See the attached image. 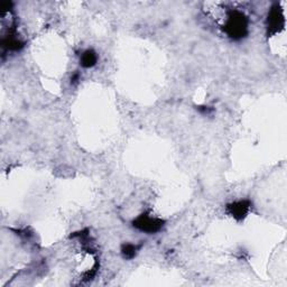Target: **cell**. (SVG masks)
<instances>
[{
  "instance_id": "7",
  "label": "cell",
  "mask_w": 287,
  "mask_h": 287,
  "mask_svg": "<svg viewBox=\"0 0 287 287\" xmlns=\"http://www.w3.org/2000/svg\"><path fill=\"white\" fill-rule=\"evenodd\" d=\"M140 246H137V244H133V243H126L122 246L121 248V253L122 257L125 259H133V258L137 255V251L139 250Z\"/></svg>"
},
{
  "instance_id": "5",
  "label": "cell",
  "mask_w": 287,
  "mask_h": 287,
  "mask_svg": "<svg viewBox=\"0 0 287 287\" xmlns=\"http://www.w3.org/2000/svg\"><path fill=\"white\" fill-rule=\"evenodd\" d=\"M2 45L4 49L8 51H20L21 49L24 48V43L18 39L15 30L9 31L6 36H4L2 41Z\"/></svg>"
},
{
  "instance_id": "1",
  "label": "cell",
  "mask_w": 287,
  "mask_h": 287,
  "mask_svg": "<svg viewBox=\"0 0 287 287\" xmlns=\"http://www.w3.org/2000/svg\"><path fill=\"white\" fill-rule=\"evenodd\" d=\"M224 32L232 40H241L248 32V21L242 13L232 11L229 13L227 23L224 25Z\"/></svg>"
},
{
  "instance_id": "4",
  "label": "cell",
  "mask_w": 287,
  "mask_h": 287,
  "mask_svg": "<svg viewBox=\"0 0 287 287\" xmlns=\"http://www.w3.org/2000/svg\"><path fill=\"white\" fill-rule=\"evenodd\" d=\"M284 26V16L281 15L280 11H278V7H275L271 9L269 15H268L267 21V28L270 34H275L278 32L281 27Z\"/></svg>"
},
{
  "instance_id": "3",
  "label": "cell",
  "mask_w": 287,
  "mask_h": 287,
  "mask_svg": "<svg viewBox=\"0 0 287 287\" xmlns=\"http://www.w3.org/2000/svg\"><path fill=\"white\" fill-rule=\"evenodd\" d=\"M250 202L247 200L237 201L227 205V211L230 215H232L236 220H242L250 210Z\"/></svg>"
},
{
  "instance_id": "6",
  "label": "cell",
  "mask_w": 287,
  "mask_h": 287,
  "mask_svg": "<svg viewBox=\"0 0 287 287\" xmlns=\"http://www.w3.org/2000/svg\"><path fill=\"white\" fill-rule=\"evenodd\" d=\"M80 62H81V65L83 68H87V69L92 68V67H95L98 62V55L95 51L88 50L86 52H83Z\"/></svg>"
},
{
  "instance_id": "8",
  "label": "cell",
  "mask_w": 287,
  "mask_h": 287,
  "mask_svg": "<svg viewBox=\"0 0 287 287\" xmlns=\"http://www.w3.org/2000/svg\"><path fill=\"white\" fill-rule=\"evenodd\" d=\"M197 109H199V111L203 112V114H206V115H209V114H211V112H212V109H211V108H209V107H199Z\"/></svg>"
},
{
  "instance_id": "9",
  "label": "cell",
  "mask_w": 287,
  "mask_h": 287,
  "mask_svg": "<svg viewBox=\"0 0 287 287\" xmlns=\"http://www.w3.org/2000/svg\"><path fill=\"white\" fill-rule=\"evenodd\" d=\"M78 81H79V74H78V73H75V74H74V77L72 78V81H71V82H72L73 84H77V83H78Z\"/></svg>"
},
{
  "instance_id": "2",
  "label": "cell",
  "mask_w": 287,
  "mask_h": 287,
  "mask_svg": "<svg viewBox=\"0 0 287 287\" xmlns=\"http://www.w3.org/2000/svg\"><path fill=\"white\" fill-rule=\"evenodd\" d=\"M134 227L137 228L140 231L147 233H155L163 228L164 221L162 219L155 218L148 213L140 214L137 219L134 220Z\"/></svg>"
}]
</instances>
